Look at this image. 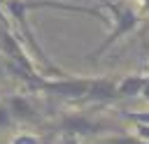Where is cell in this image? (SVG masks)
<instances>
[{
	"mask_svg": "<svg viewBox=\"0 0 149 144\" xmlns=\"http://www.w3.org/2000/svg\"><path fill=\"white\" fill-rule=\"evenodd\" d=\"M147 81H149V77H144V74H128V77L119 79V81H116V100L140 98Z\"/></svg>",
	"mask_w": 149,
	"mask_h": 144,
	"instance_id": "5b68a950",
	"label": "cell"
},
{
	"mask_svg": "<svg viewBox=\"0 0 149 144\" xmlns=\"http://www.w3.org/2000/svg\"><path fill=\"white\" fill-rule=\"evenodd\" d=\"M121 116L123 118H128V121H133V123H147L149 125V111H121Z\"/></svg>",
	"mask_w": 149,
	"mask_h": 144,
	"instance_id": "9c48e42d",
	"label": "cell"
},
{
	"mask_svg": "<svg viewBox=\"0 0 149 144\" xmlns=\"http://www.w3.org/2000/svg\"><path fill=\"white\" fill-rule=\"evenodd\" d=\"M142 2V16H149V0H140Z\"/></svg>",
	"mask_w": 149,
	"mask_h": 144,
	"instance_id": "8fae6325",
	"label": "cell"
},
{
	"mask_svg": "<svg viewBox=\"0 0 149 144\" xmlns=\"http://www.w3.org/2000/svg\"><path fill=\"white\" fill-rule=\"evenodd\" d=\"M105 125L81 116V114H72V116H65L61 121V132L63 135H70V137H81V135H93V132H100Z\"/></svg>",
	"mask_w": 149,
	"mask_h": 144,
	"instance_id": "277c9868",
	"label": "cell"
},
{
	"mask_svg": "<svg viewBox=\"0 0 149 144\" xmlns=\"http://www.w3.org/2000/svg\"><path fill=\"white\" fill-rule=\"evenodd\" d=\"M0 2H2V0H0Z\"/></svg>",
	"mask_w": 149,
	"mask_h": 144,
	"instance_id": "4fadbf2b",
	"label": "cell"
},
{
	"mask_svg": "<svg viewBox=\"0 0 149 144\" xmlns=\"http://www.w3.org/2000/svg\"><path fill=\"white\" fill-rule=\"evenodd\" d=\"M9 144H47L42 137H37V135H33V132H21V135H16Z\"/></svg>",
	"mask_w": 149,
	"mask_h": 144,
	"instance_id": "ba28073f",
	"label": "cell"
},
{
	"mask_svg": "<svg viewBox=\"0 0 149 144\" xmlns=\"http://www.w3.org/2000/svg\"><path fill=\"white\" fill-rule=\"evenodd\" d=\"M140 98H144V100L149 102V81L144 84V88H142V95H140Z\"/></svg>",
	"mask_w": 149,
	"mask_h": 144,
	"instance_id": "7c38bea8",
	"label": "cell"
},
{
	"mask_svg": "<svg viewBox=\"0 0 149 144\" xmlns=\"http://www.w3.org/2000/svg\"><path fill=\"white\" fill-rule=\"evenodd\" d=\"M93 144H149V142L140 139L137 135H116V137H102V139H95Z\"/></svg>",
	"mask_w": 149,
	"mask_h": 144,
	"instance_id": "52a82bcc",
	"label": "cell"
},
{
	"mask_svg": "<svg viewBox=\"0 0 149 144\" xmlns=\"http://www.w3.org/2000/svg\"><path fill=\"white\" fill-rule=\"evenodd\" d=\"M98 5L105 7V9H109V14H112V19H109V21H112V30H109V35L100 42V46L86 56L88 60H98L112 44H116L121 37L130 35L133 30H137V26L142 23V12H135L133 7H123V5H116V2H112V0H98Z\"/></svg>",
	"mask_w": 149,
	"mask_h": 144,
	"instance_id": "6da1fadb",
	"label": "cell"
},
{
	"mask_svg": "<svg viewBox=\"0 0 149 144\" xmlns=\"http://www.w3.org/2000/svg\"><path fill=\"white\" fill-rule=\"evenodd\" d=\"M88 81H91V77L63 74V77H56V79H47V77L37 74V77H28L26 86L33 93H47V95H54V98H61V100L84 102V95L88 91Z\"/></svg>",
	"mask_w": 149,
	"mask_h": 144,
	"instance_id": "7a4b0ae2",
	"label": "cell"
},
{
	"mask_svg": "<svg viewBox=\"0 0 149 144\" xmlns=\"http://www.w3.org/2000/svg\"><path fill=\"white\" fill-rule=\"evenodd\" d=\"M116 81L119 79H112V77H91L84 102H93V105L114 102L116 100Z\"/></svg>",
	"mask_w": 149,
	"mask_h": 144,
	"instance_id": "3957f363",
	"label": "cell"
},
{
	"mask_svg": "<svg viewBox=\"0 0 149 144\" xmlns=\"http://www.w3.org/2000/svg\"><path fill=\"white\" fill-rule=\"evenodd\" d=\"M5 105H7L9 116H12L14 123H19V121H33L35 114H37V111L33 109V105L28 102V98H23V95H14V98H9Z\"/></svg>",
	"mask_w": 149,
	"mask_h": 144,
	"instance_id": "8992f818",
	"label": "cell"
},
{
	"mask_svg": "<svg viewBox=\"0 0 149 144\" xmlns=\"http://www.w3.org/2000/svg\"><path fill=\"white\" fill-rule=\"evenodd\" d=\"M135 135L144 142H149V125L147 123H135Z\"/></svg>",
	"mask_w": 149,
	"mask_h": 144,
	"instance_id": "30bf717a",
	"label": "cell"
}]
</instances>
